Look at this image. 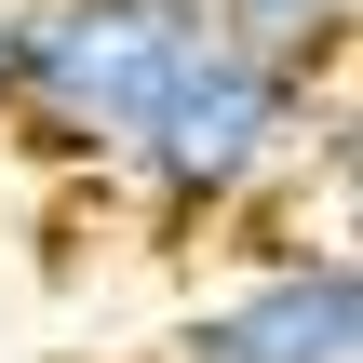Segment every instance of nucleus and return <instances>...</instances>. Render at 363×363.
I'll return each mask as SVG.
<instances>
[{
  "instance_id": "4",
  "label": "nucleus",
  "mask_w": 363,
  "mask_h": 363,
  "mask_svg": "<svg viewBox=\"0 0 363 363\" xmlns=\"http://www.w3.org/2000/svg\"><path fill=\"white\" fill-rule=\"evenodd\" d=\"M202 13H216L242 54H269V67H296V81H337L363 0H202Z\"/></svg>"
},
{
  "instance_id": "2",
  "label": "nucleus",
  "mask_w": 363,
  "mask_h": 363,
  "mask_svg": "<svg viewBox=\"0 0 363 363\" xmlns=\"http://www.w3.org/2000/svg\"><path fill=\"white\" fill-rule=\"evenodd\" d=\"M189 40H202V0H0V121L40 162L108 175Z\"/></svg>"
},
{
  "instance_id": "3",
  "label": "nucleus",
  "mask_w": 363,
  "mask_h": 363,
  "mask_svg": "<svg viewBox=\"0 0 363 363\" xmlns=\"http://www.w3.org/2000/svg\"><path fill=\"white\" fill-rule=\"evenodd\" d=\"M175 363H363V256L350 242H296L256 283H229L216 310H189Z\"/></svg>"
},
{
  "instance_id": "1",
  "label": "nucleus",
  "mask_w": 363,
  "mask_h": 363,
  "mask_svg": "<svg viewBox=\"0 0 363 363\" xmlns=\"http://www.w3.org/2000/svg\"><path fill=\"white\" fill-rule=\"evenodd\" d=\"M337 121H350V108H337L323 81L242 54V40L202 13V40L175 54L162 108L135 121V148H121L108 175H121V202H135L148 229H242L256 202H283V189L310 175V135H337Z\"/></svg>"
}]
</instances>
